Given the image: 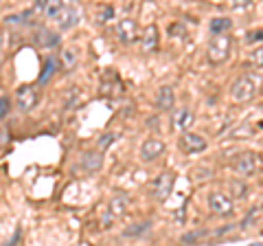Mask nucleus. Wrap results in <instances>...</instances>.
Instances as JSON below:
<instances>
[{
  "label": "nucleus",
  "mask_w": 263,
  "mask_h": 246,
  "mask_svg": "<svg viewBox=\"0 0 263 246\" xmlns=\"http://www.w3.org/2000/svg\"><path fill=\"white\" fill-rule=\"evenodd\" d=\"M37 90L33 86H20L15 90V106H18L20 112H31L37 106Z\"/></svg>",
  "instance_id": "nucleus-8"
},
{
  "label": "nucleus",
  "mask_w": 263,
  "mask_h": 246,
  "mask_svg": "<svg viewBox=\"0 0 263 246\" xmlns=\"http://www.w3.org/2000/svg\"><path fill=\"white\" fill-rule=\"evenodd\" d=\"M114 18V7H103L101 13H99V22H108Z\"/></svg>",
  "instance_id": "nucleus-25"
},
{
  "label": "nucleus",
  "mask_w": 263,
  "mask_h": 246,
  "mask_svg": "<svg viewBox=\"0 0 263 246\" xmlns=\"http://www.w3.org/2000/svg\"><path fill=\"white\" fill-rule=\"evenodd\" d=\"M79 167L84 171H88V174H95V171H99L103 167V154L97 152V150L86 152L84 156H81V161H79Z\"/></svg>",
  "instance_id": "nucleus-11"
},
{
  "label": "nucleus",
  "mask_w": 263,
  "mask_h": 246,
  "mask_svg": "<svg viewBox=\"0 0 263 246\" xmlns=\"http://www.w3.org/2000/svg\"><path fill=\"white\" fill-rule=\"evenodd\" d=\"M259 84L261 81H259V77L254 75V73H246V75L237 77L235 84L230 86V97H233L235 101H248V99H252V97L257 95Z\"/></svg>",
  "instance_id": "nucleus-1"
},
{
  "label": "nucleus",
  "mask_w": 263,
  "mask_h": 246,
  "mask_svg": "<svg viewBox=\"0 0 263 246\" xmlns=\"http://www.w3.org/2000/svg\"><path fill=\"white\" fill-rule=\"evenodd\" d=\"M178 147L182 150L184 154H200L209 147V141L204 138L202 134H195V132H182L178 141Z\"/></svg>",
  "instance_id": "nucleus-4"
},
{
  "label": "nucleus",
  "mask_w": 263,
  "mask_h": 246,
  "mask_svg": "<svg viewBox=\"0 0 263 246\" xmlns=\"http://www.w3.org/2000/svg\"><path fill=\"white\" fill-rule=\"evenodd\" d=\"M77 60H79V55H77V48L68 46V48H64V51H62L60 64H62V66H66V68H72V66H75V64H77Z\"/></svg>",
  "instance_id": "nucleus-20"
},
{
  "label": "nucleus",
  "mask_w": 263,
  "mask_h": 246,
  "mask_svg": "<svg viewBox=\"0 0 263 246\" xmlns=\"http://www.w3.org/2000/svg\"><path fill=\"white\" fill-rule=\"evenodd\" d=\"M127 204H129V200H127V196H125V194H117V196H112V198H110L108 213H110L112 218H121L123 213L127 211Z\"/></svg>",
  "instance_id": "nucleus-17"
},
{
  "label": "nucleus",
  "mask_w": 263,
  "mask_h": 246,
  "mask_svg": "<svg viewBox=\"0 0 263 246\" xmlns=\"http://www.w3.org/2000/svg\"><path fill=\"white\" fill-rule=\"evenodd\" d=\"M259 167V156L254 152H241L233 161V169L241 176H252Z\"/></svg>",
  "instance_id": "nucleus-5"
},
{
  "label": "nucleus",
  "mask_w": 263,
  "mask_h": 246,
  "mask_svg": "<svg viewBox=\"0 0 263 246\" xmlns=\"http://www.w3.org/2000/svg\"><path fill=\"white\" fill-rule=\"evenodd\" d=\"M158 48V27L156 24H149L145 29V33L141 38V51L143 53H154Z\"/></svg>",
  "instance_id": "nucleus-14"
},
{
  "label": "nucleus",
  "mask_w": 263,
  "mask_h": 246,
  "mask_svg": "<svg viewBox=\"0 0 263 246\" xmlns=\"http://www.w3.org/2000/svg\"><path fill=\"white\" fill-rule=\"evenodd\" d=\"M193 123V112L189 108H178L174 114V128L180 130V132H186Z\"/></svg>",
  "instance_id": "nucleus-18"
},
{
  "label": "nucleus",
  "mask_w": 263,
  "mask_h": 246,
  "mask_svg": "<svg viewBox=\"0 0 263 246\" xmlns=\"http://www.w3.org/2000/svg\"><path fill=\"white\" fill-rule=\"evenodd\" d=\"M162 152H164V143H162V138H158V136H147L145 141L141 143V150H138L141 161H145V163H152L158 156H162Z\"/></svg>",
  "instance_id": "nucleus-9"
},
{
  "label": "nucleus",
  "mask_w": 263,
  "mask_h": 246,
  "mask_svg": "<svg viewBox=\"0 0 263 246\" xmlns=\"http://www.w3.org/2000/svg\"><path fill=\"white\" fill-rule=\"evenodd\" d=\"M64 3H60V0H46V3H42V0H37L35 5L31 7V11L33 13H42L44 18L48 20H57L60 18V13L64 11Z\"/></svg>",
  "instance_id": "nucleus-10"
},
{
  "label": "nucleus",
  "mask_w": 263,
  "mask_h": 246,
  "mask_svg": "<svg viewBox=\"0 0 263 246\" xmlns=\"http://www.w3.org/2000/svg\"><path fill=\"white\" fill-rule=\"evenodd\" d=\"M18 240H20V231H15V233H13V237H11V240H9V242H7L5 246H13V244H15V242H18Z\"/></svg>",
  "instance_id": "nucleus-29"
},
{
  "label": "nucleus",
  "mask_w": 263,
  "mask_h": 246,
  "mask_svg": "<svg viewBox=\"0 0 263 246\" xmlns=\"http://www.w3.org/2000/svg\"><path fill=\"white\" fill-rule=\"evenodd\" d=\"M33 40H35V44L44 46V48H53L60 44V33L57 31H51V29H37L35 36H33Z\"/></svg>",
  "instance_id": "nucleus-15"
},
{
  "label": "nucleus",
  "mask_w": 263,
  "mask_h": 246,
  "mask_svg": "<svg viewBox=\"0 0 263 246\" xmlns=\"http://www.w3.org/2000/svg\"><path fill=\"white\" fill-rule=\"evenodd\" d=\"M9 110H11V99L7 95L0 97V121L9 117Z\"/></svg>",
  "instance_id": "nucleus-23"
},
{
  "label": "nucleus",
  "mask_w": 263,
  "mask_h": 246,
  "mask_svg": "<svg viewBox=\"0 0 263 246\" xmlns=\"http://www.w3.org/2000/svg\"><path fill=\"white\" fill-rule=\"evenodd\" d=\"M174 185H176V171H162V174L156 178V183H154V196H156V200H167L171 191H174Z\"/></svg>",
  "instance_id": "nucleus-7"
},
{
  "label": "nucleus",
  "mask_w": 263,
  "mask_h": 246,
  "mask_svg": "<svg viewBox=\"0 0 263 246\" xmlns=\"http://www.w3.org/2000/svg\"><path fill=\"white\" fill-rule=\"evenodd\" d=\"M152 229V222H147V220H143V222H138V224H132V226H127L125 229V237H141L145 231H149Z\"/></svg>",
  "instance_id": "nucleus-21"
},
{
  "label": "nucleus",
  "mask_w": 263,
  "mask_h": 246,
  "mask_svg": "<svg viewBox=\"0 0 263 246\" xmlns=\"http://www.w3.org/2000/svg\"><path fill=\"white\" fill-rule=\"evenodd\" d=\"M250 62L254 64V66H263V46L254 48V51L250 53Z\"/></svg>",
  "instance_id": "nucleus-24"
},
{
  "label": "nucleus",
  "mask_w": 263,
  "mask_h": 246,
  "mask_svg": "<svg viewBox=\"0 0 263 246\" xmlns=\"http://www.w3.org/2000/svg\"><path fill=\"white\" fill-rule=\"evenodd\" d=\"M230 187H233V191H235V194H239V198H243V194H246V189H243V185L230 183Z\"/></svg>",
  "instance_id": "nucleus-28"
},
{
  "label": "nucleus",
  "mask_w": 263,
  "mask_h": 246,
  "mask_svg": "<svg viewBox=\"0 0 263 246\" xmlns=\"http://www.w3.org/2000/svg\"><path fill=\"white\" fill-rule=\"evenodd\" d=\"M209 209H211V213H215L219 218H230L235 213V202L226 194L211 191L209 194Z\"/></svg>",
  "instance_id": "nucleus-3"
},
{
  "label": "nucleus",
  "mask_w": 263,
  "mask_h": 246,
  "mask_svg": "<svg viewBox=\"0 0 263 246\" xmlns=\"http://www.w3.org/2000/svg\"><path fill=\"white\" fill-rule=\"evenodd\" d=\"M230 46H233V40L230 36H215L211 40V44L206 48V55H209V62L211 64H224L230 55Z\"/></svg>",
  "instance_id": "nucleus-2"
},
{
  "label": "nucleus",
  "mask_w": 263,
  "mask_h": 246,
  "mask_svg": "<svg viewBox=\"0 0 263 246\" xmlns=\"http://www.w3.org/2000/svg\"><path fill=\"white\" fill-rule=\"evenodd\" d=\"M81 20V13L75 9V7H64V11L60 13V18H57V27L62 31H68L72 27H77Z\"/></svg>",
  "instance_id": "nucleus-12"
},
{
  "label": "nucleus",
  "mask_w": 263,
  "mask_h": 246,
  "mask_svg": "<svg viewBox=\"0 0 263 246\" xmlns=\"http://www.w3.org/2000/svg\"><path fill=\"white\" fill-rule=\"evenodd\" d=\"M204 235H206V231H195L191 235H184L182 242H193V240H197V237H204Z\"/></svg>",
  "instance_id": "nucleus-27"
},
{
  "label": "nucleus",
  "mask_w": 263,
  "mask_h": 246,
  "mask_svg": "<svg viewBox=\"0 0 263 246\" xmlns=\"http://www.w3.org/2000/svg\"><path fill=\"white\" fill-rule=\"evenodd\" d=\"M114 33H117L119 42L123 44H129V42H136L138 40V22L134 18H121L114 27Z\"/></svg>",
  "instance_id": "nucleus-6"
},
{
  "label": "nucleus",
  "mask_w": 263,
  "mask_h": 246,
  "mask_svg": "<svg viewBox=\"0 0 263 246\" xmlns=\"http://www.w3.org/2000/svg\"><path fill=\"white\" fill-rule=\"evenodd\" d=\"M117 138H119L117 132H105L103 136H99V141H97V152H101V154H103L105 150H110L112 143L117 141Z\"/></svg>",
  "instance_id": "nucleus-22"
},
{
  "label": "nucleus",
  "mask_w": 263,
  "mask_h": 246,
  "mask_svg": "<svg viewBox=\"0 0 263 246\" xmlns=\"http://www.w3.org/2000/svg\"><path fill=\"white\" fill-rule=\"evenodd\" d=\"M246 42H248V44H252V42H263V29L250 31V33L246 36Z\"/></svg>",
  "instance_id": "nucleus-26"
},
{
  "label": "nucleus",
  "mask_w": 263,
  "mask_h": 246,
  "mask_svg": "<svg viewBox=\"0 0 263 246\" xmlns=\"http://www.w3.org/2000/svg\"><path fill=\"white\" fill-rule=\"evenodd\" d=\"M57 68H60V60H57L55 55H46L42 73H40V77H37V84H48V81H51V77L57 73Z\"/></svg>",
  "instance_id": "nucleus-16"
},
{
  "label": "nucleus",
  "mask_w": 263,
  "mask_h": 246,
  "mask_svg": "<svg viewBox=\"0 0 263 246\" xmlns=\"http://www.w3.org/2000/svg\"><path fill=\"white\" fill-rule=\"evenodd\" d=\"M176 103V93L171 86H160L156 93V108L158 110H171Z\"/></svg>",
  "instance_id": "nucleus-13"
},
{
  "label": "nucleus",
  "mask_w": 263,
  "mask_h": 246,
  "mask_svg": "<svg viewBox=\"0 0 263 246\" xmlns=\"http://www.w3.org/2000/svg\"><path fill=\"white\" fill-rule=\"evenodd\" d=\"M230 27H233V20L226 18V15H217V18H213V20L209 22V29H211L215 36H226L228 31H230Z\"/></svg>",
  "instance_id": "nucleus-19"
}]
</instances>
